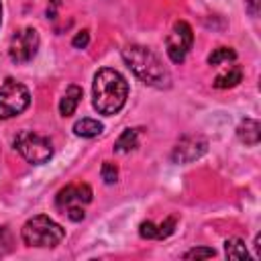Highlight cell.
Wrapping results in <instances>:
<instances>
[{
    "label": "cell",
    "instance_id": "30bf717a",
    "mask_svg": "<svg viewBox=\"0 0 261 261\" xmlns=\"http://www.w3.org/2000/svg\"><path fill=\"white\" fill-rule=\"evenodd\" d=\"M175 224H177L175 216H167V218H165L163 222H159V224H155V222H151V220H145V222H141V226H139V234H141L143 239L163 241V239H167V237L173 234Z\"/></svg>",
    "mask_w": 261,
    "mask_h": 261
},
{
    "label": "cell",
    "instance_id": "6da1fadb",
    "mask_svg": "<svg viewBox=\"0 0 261 261\" xmlns=\"http://www.w3.org/2000/svg\"><path fill=\"white\" fill-rule=\"evenodd\" d=\"M128 98V82L124 75L112 67H102L94 75L92 84V104L100 114L112 116L122 110Z\"/></svg>",
    "mask_w": 261,
    "mask_h": 261
},
{
    "label": "cell",
    "instance_id": "7a4b0ae2",
    "mask_svg": "<svg viewBox=\"0 0 261 261\" xmlns=\"http://www.w3.org/2000/svg\"><path fill=\"white\" fill-rule=\"evenodd\" d=\"M122 59L130 67V71L141 82H145L147 86H153V88H169L171 75H169L167 67L161 63V59L149 47H143V45H126L122 49Z\"/></svg>",
    "mask_w": 261,
    "mask_h": 261
},
{
    "label": "cell",
    "instance_id": "ac0fdd59",
    "mask_svg": "<svg viewBox=\"0 0 261 261\" xmlns=\"http://www.w3.org/2000/svg\"><path fill=\"white\" fill-rule=\"evenodd\" d=\"M100 175H102V179H104V184H116L118 181V167L114 165V163H110V161H104L102 163V169H100Z\"/></svg>",
    "mask_w": 261,
    "mask_h": 261
},
{
    "label": "cell",
    "instance_id": "ffe728a7",
    "mask_svg": "<svg viewBox=\"0 0 261 261\" xmlns=\"http://www.w3.org/2000/svg\"><path fill=\"white\" fill-rule=\"evenodd\" d=\"M12 251V234L6 226H0V257L8 255Z\"/></svg>",
    "mask_w": 261,
    "mask_h": 261
},
{
    "label": "cell",
    "instance_id": "4fadbf2b",
    "mask_svg": "<svg viewBox=\"0 0 261 261\" xmlns=\"http://www.w3.org/2000/svg\"><path fill=\"white\" fill-rule=\"evenodd\" d=\"M241 80H243V69L239 65H230L228 69H224L222 73H218L214 77L212 86L218 88V90H226V88H234Z\"/></svg>",
    "mask_w": 261,
    "mask_h": 261
},
{
    "label": "cell",
    "instance_id": "7402d4cb",
    "mask_svg": "<svg viewBox=\"0 0 261 261\" xmlns=\"http://www.w3.org/2000/svg\"><path fill=\"white\" fill-rule=\"evenodd\" d=\"M247 8H249V12L255 16V14L259 12V0H247Z\"/></svg>",
    "mask_w": 261,
    "mask_h": 261
},
{
    "label": "cell",
    "instance_id": "e0dca14e",
    "mask_svg": "<svg viewBox=\"0 0 261 261\" xmlns=\"http://www.w3.org/2000/svg\"><path fill=\"white\" fill-rule=\"evenodd\" d=\"M237 59V53H234V49H230V47H218V49H214L210 55H208V63L210 65H220V63H224V61H234Z\"/></svg>",
    "mask_w": 261,
    "mask_h": 261
},
{
    "label": "cell",
    "instance_id": "9a60e30c",
    "mask_svg": "<svg viewBox=\"0 0 261 261\" xmlns=\"http://www.w3.org/2000/svg\"><path fill=\"white\" fill-rule=\"evenodd\" d=\"M139 147V130L137 128H126L120 133V137L114 143V151L116 153H128L133 149Z\"/></svg>",
    "mask_w": 261,
    "mask_h": 261
},
{
    "label": "cell",
    "instance_id": "2e32d148",
    "mask_svg": "<svg viewBox=\"0 0 261 261\" xmlns=\"http://www.w3.org/2000/svg\"><path fill=\"white\" fill-rule=\"evenodd\" d=\"M224 255L226 259H249V253H247V247L241 239L232 237V239H226L224 241Z\"/></svg>",
    "mask_w": 261,
    "mask_h": 261
},
{
    "label": "cell",
    "instance_id": "52a82bcc",
    "mask_svg": "<svg viewBox=\"0 0 261 261\" xmlns=\"http://www.w3.org/2000/svg\"><path fill=\"white\" fill-rule=\"evenodd\" d=\"M39 43H41L39 33L33 27H24L12 35L8 45V55L14 63H29L37 55Z\"/></svg>",
    "mask_w": 261,
    "mask_h": 261
},
{
    "label": "cell",
    "instance_id": "8992f818",
    "mask_svg": "<svg viewBox=\"0 0 261 261\" xmlns=\"http://www.w3.org/2000/svg\"><path fill=\"white\" fill-rule=\"evenodd\" d=\"M29 104H31V94L27 86L12 77L4 80V84L0 86V118L6 120L18 116L29 108Z\"/></svg>",
    "mask_w": 261,
    "mask_h": 261
},
{
    "label": "cell",
    "instance_id": "9c48e42d",
    "mask_svg": "<svg viewBox=\"0 0 261 261\" xmlns=\"http://www.w3.org/2000/svg\"><path fill=\"white\" fill-rule=\"evenodd\" d=\"M206 151H208V141L204 137L186 135L175 143V147L171 151V161L173 163H192V161L200 159Z\"/></svg>",
    "mask_w": 261,
    "mask_h": 261
},
{
    "label": "cell",
    "instance_id": "603a6c76",
    "mask_svg": "<svg viewBox=\"0 0 261 261\" xmlns=\"http://www.w3.org/2000/svg\"><path fill=\"white\" fill-rule=\"evenodd\" d=\"M0 24H2V4H0Z\"/></svg>",
    "mask_w": 261,
    "mask_h": 261
},
{
    "label": "cell",
    "instance_id": "277c9868",
    "mask_svg": "<svg viewBox=\"0 0 261 261\" xmlns=\"http://www.w3.org/2000/svg\"><path fill=\"white\" fill-rule=\"evenodd\" d=\"M92 202V188L88 184H69L55 196V206L69 220L80 222L86 216V206Z\"/></svg>",
    "mask_w": 261,
    "mask_h": 261
},
{
    "label": "cell",
    "instance_id": "44dd1931",
    "mask_svg": "<svg viewBox=\"0 0 261 261\" xmlns=\"http://www.w3.org/2000/svg\"><path fill=\"white\" fill-rule=\"evenodd\" d=\"M88 43H90V33H88V31H80V33L73 37V41H71V45H73L75 49H86Z\"/></svg>",
    "mask_w": 261,
    "mask_h": 261
},
{
    "label": "cell",
    "instance_id": "ba28073f",
    "mask_svg": "<svg viewBox=\"0 0 261 261\" xmlns=\"http://www.w3.org/2000/svg\"><path fill=\"white\" fill-rule=\"evenodd\" d=\"M192 43H194L192 27L186 20H177L165 39V51L173 63H181L186 59V55L190 53Z\"/></svg>",
    "mask_w": 261,
    "mask_h": 261
},
{
    "label": "cell",
    "instance_id": "7c38bea8",
    "mask_svg": "<svg viewBox=\"0 0 261 261\" xmlns=\"http://www.w3.org/2000/svg\"><path fill=\"white\" fill-rule=\"evenodd\" d=\"M237 137L245 145H251V147L257 145L259 139H261V126H259V122L255 118H245L239 124V128H237Z\"/></svg>",
    "mask_w": 261,
    "mask_h": 261
},
{
    "label": "cell",
    "instance_id": "5bb4252c",
    "mask_svg": "<svg viewBox=\"0 0 261 261\" xmlns=\"http://www.w3.org/2000/svg\"><path fill=\"white\" fill-rule=\"evenodd\" d=\"M102 122H98L96 118H82L73 124V133L77 137H84V139H92V137H98L102 133Z\"/></svg>",
    "mask_w": 261,
    "mask_h": 261
},
{
    "label": "cell",
    "instance_id": "5b68a950",
    "mask_svg": "<svg viewBox=\"0 0 261 261\" xmlns=\"http://www.w3.org/2000/svg\"><path fill=\"white\" fill-rule=\"evenodd\" d=\"M14 149L33 165H41L51 159L53 145L51 139L45 135H39L35 130H20L14 137Z\"/></svg>",
    "mask_w": 261,
    "mask_h": 261
},
{
    "label": "cell",
    "instance_id": "3957f363",
    "mask_svg": "<svg viewBox=\"0 0 261 261\" xmlns=\"http://www.w3.org/2000/svg\"><path fill=\"white\" fill-rule=\"evenodd\" d=\"M20 237L24 241L27 247H37V249H53L57 247L63 237L65 230L61 224H57L53 218L45 216V214H37L33 218H29L22 224Z\"/></svg>",
    "mask_w": 261,
    "mask_h": 261
},
{
    "label": "cell",
    "instance_id": "d6986e66",
    "mask_svg": "<svg viewBox=\"0 0 261 261\" xmlns=\"http://www.w3.org/2000/svg\"><path fill=\"white\" fill-rule=\"evenodd\" d=\"M214 255H216V251L212 247H194L188 253H184V259H208Z\"/></svg>",
    "mask_w": 261,
    "mask_h": 261
},
{
    "label": "cell",
    "instance_id": "8fae6325",
    "mask_svg": "<svg viewBox=\"0 0 261 261\" xmlns=\"http://www.w3.org/2000/svg\"><path fill=\"white\" fill-rule=\"evenodd\" d=\"M80 100H82V88L75 86V84L67 86L65 92H63V96H61V100H59V114L65 116V118L71 116L75 112Z\"/></svg>",
    "mask_w": 261,
    "mask_h": 261
}]
</instances>
